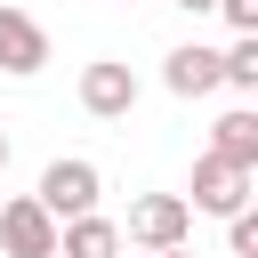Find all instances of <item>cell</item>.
Wrapping results in <instances>:
<instances>
[{
  "instance_id": "8fae6325",
  "label": "cell",
  "mask_w": 258,
  "mask_h": 258,
  "mask_svg": "<svg viewBox=\"0 0 258 258\" xmlns=\"http://www.w3.org/2000/svg\"><path fill=\"white\" fill-rule=\"evenodd\" d=\"M169 8H185V16H210V8H218V0H169Z\"/></svg>"
},
{
  "instance_id": "30bf717a",
  "label": "cell",
  "mask_w": 258,
  "mask_h": 258,
  "mask_svg": "<svg viewBox=\"0 0 258 258\" xmlns=\"http://www.w3.org/2000/svg\"><path fill=\"white\" fill-rule=\"evenodd\" d=\"M226 250L234 258H258V210H234L226 218Z\"/></svg>"
},
{
  "instance_id": "52a82bcc",
  "label": "cell",
  "mask_w": 258,
  "mask_h": 258,
  "mask_svg": "<svg viewBox=\"0 0 258 258\" xmlns=\"http://www.w3.org/2000/svg\"><path fill=\"white\" fill-rule=\"evenodd\" d=\"M121 226L105 210H81V218H56V258H121Z\"/></svg>"
},
{
  "instance_id": "7a4b0ae2",
  "label": "cell",
  "mask_w": 258,
  "mask_h": 258,
  "mask_svg": "<svg viewBox=\"0 0 258 258\" xmlns=\"http://www.w3.org/2000/svg\"><path fill=\"white\" fill-rule=\"evenodd\" d=\"M113 226H121V242H137V250H177V242L194 234V210H185V194H137L129 218H113Z\"/></svg>"
},
{
  "instance_id": "ba28073f",
  "label": "cell",
  "mask_w": 258,
  "mask_h": 258,
  "mask_svg": "<svg viewBox=\"0 0 258 258\" xmlns=\"http://www.w3.org/2000/svg\"><path fill=\"white\" fill-rule=\"evenodd\" d=\"M161 89H169V97H210V89H218V48L177 40V48L161 56Z\"/></svg>"
},
{
  "instance_id": "8992f818",
  "label": "cell",
  "mask_w": 258,
  "mask_h": 258,
  "mask_svg": "<svg viewBox=\"0 0 258 258\" xmlns=\"http://www.w3.org/2000/svg\"><path fill=\"white\" fill-rule=\"evenodd\" d=\"M48 64V32H40V16H24L16 0H0V73L8 81H32Z\"/></svg>"
},
{
  "instance_id": "7c38bea8",
  "label": "cell",
  "mask_w": 258,
  "mask_h": 258,
  "mask_svg": "<svg viewBox=\"0 0 258 258\" xmlns=\"http://www.w3.org/2000/svg\"><path fill=\"white\" fill-rule=\"evenodd\" d=\"M153 258H194V250H185V242H177V250H153Z\"/></svg>"
},
{
  "instance_id": "5b68a950",
  "label": "cell",
  "mask_w": 258,
  "mask_h": 258,
  "mask_svg": "<svg viewBox=\"0 0 258 258\" xmlns=\"http://www.w3.org/2000/svg\"><path fill=\"white\" fill-rule=\"evenodd\" d=\"M0 250H8V258H56V218H48L32 194L0 202Z\"/></svg>"
},
{
  "instance_id": "9c48e42d",
  "label": "cell",
  "mask_w": 258,
  "mask_h": 258,
  "mask_svg": "<svg viewBox=\"0 0 258 258\" xmlns=\"http://www.w3.org/2000/svg\"><path fill=\"white\" fill-rule=\"evenodd\" d=\"M210 153L258 177V105H234V113H218V121H210Z\"/></svg>"
},
{
  "instance_id": "277c9868",
  "label": "cell",
  "mask_w": 258,
  "mask_h": 258,
  "mask_svg": "<svg viewBox=\"0 0 258 258\" xmlns=\"http://www.w3.org/2000/svg\"><path fill=\"white\" fill-rule=\"evenodd\" d=\"M185 210H202V218H234V210H250V169L202 153V161H194V185H185Z\"/></svg>"
},
{
  "instance_id": "6da1fadb",
  "label": "cell",
  "mask_w": 258,
  "mask_h": 258,
  "mask_svg": "<svg viewBox=\"0 0 258 258\" xmlns=\"http://www.w3.org/2000/svg\"><path fill=\"white\" fill-rule=\"evenodd\" d=\"M97 194H105V169H97L89 153H56V161L40 169V185H32V202H40L48 218H81V210H97Z\"/></svg>"
},
{
  "instance_id": "3957f363",
  "label": "cell",
  "mask_w": 258,
  "mask_h": 258,
  "mask_svg": "<svg viewBox=\"0 0 258 258\" xmlns=\"http://www.w3.org/2000/svg\"><path fill=\"white\" fill-rule=\"evenodd\" d=\"M81 113H89V121H129V113H137V73H129L121 56L81 64Z\"/></svg>"
},
{
  "instance_id": "4fadbf2b",
  "label": "cell",
  "mask_w": 258,
  "mask_h": 258,
  "mask_svg": "<svg viewBox=\"0 0 258 258\" xmlns=\"http://www.w3.org/2000/svg\"><path fill=\"white\" fill-rule=\"evenodd\" d=\"M0 169H8V129H0Z\"/></svg>"
}]
</instances>
